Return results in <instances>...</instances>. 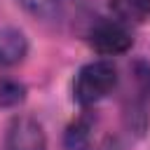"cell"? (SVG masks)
<instances>
[{
  "label": "cell",
  "mask_w": 150,
  "mask_h": 150,
  "mask_svg": "<svg viewBox=\"0 0 150 150\" xmlns=\"http://www.w3.org/2000/svg\"><path fill=\"white\" fill-rule=\"evenodd\" d=\"M148 12H150V0H148Z\"/></svg>",
  "instance_id": "cell-9"
},
{
  "label": "cell",
  "mask_w": 150,
  "mask_h": 150,
  "mask_svg": "<svg viewBox=\"0 0 150 150\" xmlns=\"http://www.w3.org/2000/svg\"><path fill=\"white\" fill-rule=\"evenodd\" d=\"M28 54V40L19 28H0V68L16 66Z\"/></svg>",
  "instance_id": "cell-4"
},
{
  "label": "cell",
  "mask_w": 150,
  "mask_h": 150,
  "mask_svg": "<svg viewBox=\"0 0 150 150\" xmlns=\"http://www.w3.org/2000/svg\"><path fill=\"white\" fill-rule=\"evenodd\" d=\"M115 87H117L115 63L108 59H98V61H89L87 66L80 68V73L75 77L73 94L80 105H94L101 98H105Z\"/></svg>",
  "instance_id": "cell-1"
},
{
  "label": "cell",
  "mask_w": 150,
  "mask_h": 150,
  "mask_svg": "<svg viewBox=\"0 0 150 150\" xmlns=\"http://www.w3.org/2000/svg\"><path fill=\"white\" fill-rule=\"evenodd\" d=\"M26 87L16 80H0V105L2 108H14L23 101Z\"/></svg>",
  "instance_id": "cell-8"
},
{
  "label": "cell",
  "mask_w": 150,
  "mask_h": 150,
  "mask_svg": "<svg viewBox=\"0 0 150 150\" xmlns=\"http://www.w3.org/2000/svg\"><path fill=\"white\" fill-rule=\"evenodd\" d=\"M91 141H94V117L89 115L77 117L66 129V136H63V143L68 150H89Z\"/></svg>",
  "instance_id": "cell-5"
},
{
  "label": "cell",
  "mask_w": 150,
  "mask_h": 150,
  "mask_svg": "<svg viewBox=\"0 0 150 150\" xmlns=\"http://www.w3.org/2000/svg\"><path fill=\"white\" fill-rule=\"evenodd\" d=\"M110 12L115 14V21L129 26V23H141L150 12H148V0H110Z\"/></svg>",
  "instance_id": "cell-6"
},
{
  "label": "cell",
  "mask_w": 150,
  "mask_h": 150,
  "mask_svg": "<svg viewBox=\"0 0 150 150\" xmlns=\"http://www.w3.org/2000/svg\"><path fill=\"white\" fill-rule=\"evenodd\" d=\"M47 136L42 124L30 115H16L5 134V150H45Z\"/></svg>",
  "instance_id": "cell-3"
},
{
  "label": "cell",
  "mask_w": 150,
  "mask_h": 150,
  "mask_svg": "<svg viewBox=\"0 0 150 150\" xmlns=\"http://www.w3.org/2000/svg\"><path fill=\"white\" fill-rule=\"evenodd\" d=\"M28 14L42 21H54L61 14V0H16Z\"/></svg>",
  "instance_id": "cell-7"
},
{
  "label": "cell",
  "mask_w": 150,
  "mask_h": 150,
  "mask_svg": "<svg viewBox=\"0 0 150 150\" xmlns=\"http://www.w3.org/2000/svg\"><path fill=\"white\" fill-rule=\"evenodd\" d=\"M134 45V38L129 33V28L115 19L110 21H98L91 30H89V47L103 56H117L129 52Z\"/></svg>",
  "instance_id": "cell-2"
}]
</instances>
